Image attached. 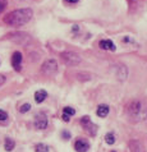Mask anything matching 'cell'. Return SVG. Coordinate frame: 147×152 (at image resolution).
Segmentation results:
<instances>
[{
    "label": "cell",
    "mask_w": 147,
    "mask_h": 152,
    "mask_svg": "<svg viewBox=\"0 0 147 152\" xmlns=\"http://www.w3.org/2000/svg\"><path fill=\"white\" fill-rule=\"evenodd\" d=\"M32 15H33L32 9L23 8V9H17V10L8 13L3 18V22L12 27H19V26H23V24L28 23L32 19Z\"/></svg>",
    "instance_id": "1"
},
{
    "label": "cell",
    "mask_w": 147,
    "mask_h": 152,
    "mask_svg": "<svg viewBox=\"0 0 147 152\" xmlns=\"http://www.w3.org/2000/svg\"><path fill=\"white\" fill-rule=\"evenodd\" d=\"M125 115L132 123H138L147 118V107L143 101H131L125 106Z\"/></svg>",
    "instance_id": "2"
},
{
    "label": "cell",
    "mask_w": 147,
    "mask_h": 152,
    "mask_svg": "<svg viewBox=\"0 0 147 152\" xmlns=\"http://www.w3.org/2000/svg\"><path fill=\"white\" fill-rule=\"evenodd\" d=\"M60 59L63 60V63H64L65 65L68 66H75L78 65L79 63H81L82 58L79 56V54L74 53V51H64L60 54Z\"/></svg>",
    "instance_id": "3"
},
{
    "label": "cell",
    "mask_w": 147,
    "mask_h": 152,
    "mask_svg": "<svg viewBox=\"0 0 147 152\" xmlns=\"http://www.w3.org/2000/svg\"><path fill=\"white\" fill-rule=\"evenodd\" d=\"M41 72L45 74V75H54L58 73V63L56 60L54 59H49L46 60L42 66H41Z\"/></svg>",
    "instance_id": "4"
},
{
    "label": "cell",
    "mask_w": 147,
    "mask_h": 152,
    "mask_svg": "<svg viewBox=\"0 0 147 152\" xmlns=\"http://www.w3.org/2000/svg\"><path fill=\"white\" fill-rule=\"evenodd\" d=\"M81 124L83 126V129H85V132L88 133V136L94 137L96 132H97V125L90 119V116H83L81 119Z\"/></svg>",
    "instance_id": "5"
},
{
    "label": "cell",
    "mask_w": 147,
    "mask_h": 152,
    "mask_svg": "<svg viewBox=\"0 0 147 152\" xmlns=\"http://www.w3.org/2000/svg\"><path fill=\"white\" fill-rule=\"evenodd\" d=\"M48 124H49V120L45 113H39L35 116V126L37 129H45Z\"/></svg>",
    "instance_id": "6"
},
{
    "label": "cell",
    "mask_w": 147,
    "mask_h": 152,
    "mask_svg": "<svg viewBox=\"0 0 147 152\" xmlns=\"http://www.w3.org/2000/svg\"><path fill=\"white\" fill-rule=\"evenodd\" d=\"M22 54H20L19 51H15L13 54V56H12V65H13V68L15 70H20V65H22Z\"/></svg>",
    "instance_id": "7"
},
{
    "label": "cell",
    "mask_w": 147,
    "mask_h": 152,
    "mask_svg": "<svg viewBox=\"0 0 147 152\" xmlns=\"http://www.w3.org/2000/svg\"><path fill=\"white\" fill-rule=\"evenodd\" d=\"M74 148L77 152H87L88 148H90V145H88V142H86L85 139H78L74 143Z\"/></svg>",
    "instance_id": "8"
},
{
    "label": "cell",
    "mask_w": 147,
    "mask_h": 152,
    "mask_svg": "<svg viewBox=\"0 0 147 152\" xmlns=\"http://www.w3.org/2000/svg\"><path fill=\"white\" fill-rule=\"evenodd\" d=\"M129 150H131V152H146L142 142L136 141V139L129 142Z\"/></svg>",
    "instance_id": "9"
},
{
    "label": "cell",
    "mask_w": 147,
    "mask_h": 152,
    "mask_svg": "<svg viewBox=\"0 0 147 152\" xmlns=\"http://www.w3.org/2000/svg\"><path fill=\"white\" fill-rule=\"evenodd\" d=\"M99 45L102 50H110V51H115L116 50V46L111 40H101Z\"/></svg>",
    "instance_id": "10"
},
{
    "label": "cell",
    "mask_w": 147,
    "mask_h": 152,
    "mask_svg": "<svg viewBox=\"0 0 147 152\" xmlns=\"http://www.w3.org/2000/svg\"><path fill=\"white\" fill-rule=\"evenodd\" d=\"M110 113V107L108 106V105H99V107H97V110H96V114H97V116L100 118H105V116H108V114Z\"/></svg>",
    "instance_id": "11"
},
{
    "label": "cell",
    "mask_w": 147,
    "mask_h": 152,
    "mask_svg": "<svg viewBox=\"0 0 147 152\" xmlns=\"http://www.w3.org/2000/svg\"><path fill=\"white\" fill-rule=\"evenodd\" d=\"M46 97H48V92H46L45 90H39L35 94V101L37 104H41L46 100Z\"/></svg>",
    "instance_id": "12"
},
{
    "label": "cell",
    "mask_w": 147,
    "mask_h": 152,
    "mask_svg": "<svg viewBox=\"0 0 147 152\" xmlns=\"http://www.w3.org/2000/svg\"><path fill=\"white\" fill-rule=\"evenodd\" d=\"M5 150L7 151H12L14 148V146H15V143H14V141L13 139H10V138H5Z\"/></svg>",
    "instance_id": "13"
},
{
    "label": "cell",
    "mask_w": 147,
    "mask_h": 152,
    "mask_svg": "<svg viewBox=\"0 0 147 152\" xmlns=\"http://www.w3.org/2000/svg\"><path fill=\"white\" fill-rule=\"evenodd\" d=\"M105 142L108 143V145H114L115 143V137H114V134L113 133H108L106 136H105Z\"/></svg>",
    "instance_id": "14"
},
{
    "label": "cell",
    "mask_w": 147,
    "mask_h": 152,
    "mask_svg": "<svg viewBox=\"0 0 147 152\" xmlns=\"http://www.w3.org/2000/svg\"><path fill=\"white\" fill-rule=\"evenodd\" d=\"M63 113L64 114H67V115H69V116H73L74 114H75V110L73 107H69V106H67V107H64L63 109Z\"/></svg>",
    "instance_id": "15"
},
{
    "label": "cell",
    "mask_w": 147,
    "mask_h": 152,
    "mask_svg": "<svg viewBox=\"0 0 147 152\" xmlns=\"http://www.w3.org/2000/svg\"><path fill=\"white\" fill-rule=\"evenodd\" d=\"M48 151H49L48 146L42 145V143H40V145L36 146V152H48Z\"/></svg>",
    "instance_id": "16"
},
{
    "label": "cell",
    "mask_w": 147,
    "mask_h": 152,
    "mask_svg": "<svg viewBox=\"0 0 147 152\" xmlns=\"http://www.w3.org/2000/svg\"><path fill=\"white\" fill-rule=\"evenodd\" d=\"M29 110H31V105H29V104H24V105H22V106H20V109H19V111L22 113V114L27 113V111H29Z\"/></svg>",
    "instance_id": "17"
},
{
    "label": "cell",
    "mask_w": 147,
    "mask_h": 152,
    "mask_svg": "<svg viewBox=\"0 0 147 152\" xmlns=\"http://www.w3.org/2000/svg\"><path fill=\"white\" fill-rule=\"evenodd\" d=\"M8 119V114L4 110H0V121H4Z\"/></svg>",
    "instance_id": "18"
},
{
    "label": "cell",
    "mask_w": 147,
    "mask_h": 152,
    "mask_svg": "<svg viewBox=\"0 0 147 152\" xmlns=\"http://www.w3.org/2000/svg\"><path fill=\"white\" fill-rule=\"evenodd\" d=\"M7 5H8V3H7V0H0V13L5 9L7 8Z\"/></svg>",
    "instance_id": "19"
},
{
    "label": "cell",
    "mask_w": 147,
    "mask_h": 152,
    "mask_svg": "<svg viewBox=\"0 0 147 152\" xmlns=\"http://www.w3.org/2000/svg\"><path fill=\"white\" fill-rule=\"evenodd\" d=\"M5 82H7V77L5 75H3V74H0V87H1Z\"/></svg>",
    "instance_id": "20"
},
{
    "label": "cell",
    "mask_w": 147,
    "mask_h": 152,
    "mask_svg": "<svg viewBox=\"0 0 147 152\" xmlns=\"http://www.w3.org/2000/svg\"><path fill=\"white\" fill-rule=\"evenodd\" d=\"M63 120H64V121H69L70 120V116L69 115H67V114H64V113H63Z\"/></svg>",
    "instance_id": "21"
},
{
    "label": "cell",
    "mask_w": 147,
    "mask_h": 152,
    "mask_svg": "<svg viewBox=\"0 0 147 152\" xmlns=\"http://www.w3.org/2000/svg\"><path fill=\"white\" fill-rule=\"evenodd\" d=\"M65 3H69V4H75V3H78L79 0H64Z\"/></svg>",
    "instance_id": "22"
},
{
    "label": "cell",
    "mask_w": 147,
    "mask_h": 152,
    "mask_svg": "<svg viewBox=\"0 0 147 152\" xmlns=\"http://www.w3.org/2000/svg\"><path fill=\"white\" fill-rule=\"evenodd\" d=\"M111 152H115V151H111Z\"/></svg>",
    "instance_id": "23"
}]
</instances>
